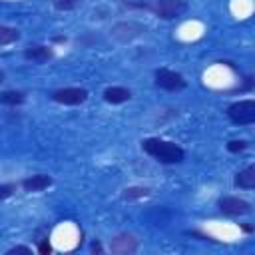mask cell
Masks as SVG:
<instances>
[{"mask_svg": "<svg viewBox=\"0 0 255 255\" xmlns=\"http://www.w3.org/2000/svg\"><path fill=\"white\" fill-rule=\"evenodd\" d=\"M141 147L147 155H151L153 159L161 161V163H179L185 157V151L167 139H159V137H147L141 141Z\"/></svg>", "mask_w": 255, "mask_h": 255, "instance_id": "cell-1", "label": "cell"}, {"mask_svg": "<svg viewBox=\"0 0 255 255\" xmlns=\"http://www.w3.org/2000/svg\"><path fill=\"white\" fill-rule=\"evenodd\" d=\"M227 116L237 126H249L255 122V102L253 100H239L227 108Z\"/></svg>", "mask_w": 255, "mask_h": 255, "instance_id": "cell-2", "label": "cell"}, {"mask_svg": "<svg viewBox=\"0 0 255 255\" xmlns=\"http://www.w3.org/2000/svg\"><path fill=\"white\" fill-rule=\"evenodd\" d=\"M149 8L157 18L173 20L187 10V2L185 0H153V4Z\"/></svg>", "mask_w": 255, "mask_h": 255, "instance_id": "cell-3", "label": "cell"}, {"mask_svg": "<svg viewBox=\"0 0 255 255\" xmlns=\"http://www.w3.org/2000/svg\"><path fill=\"white\" fill-rule=\"evenodd\" d=\"M155 86L161 88V90H167V92H179L187 84H185V80H183V76L179 72H173V70H167V68H159L155 72Z\"/></svg>", "mask_w": 255, "mask_h": 255, "instance_id": "cell-4", "label": "cell"}, {"mask_svg": "<svg viewBox=\"0 0 255 255\" xmlns=\"http://www.w3.org/2000/svg\"><path fill=\"white\" fill-rule=\"evenodd\" d=\"M52 100L64 106H80L88 100V90L84 88H60L52 94Z\"/></svg>", "mask_w": 255, "mask_h": 255, "instance_id": "cell-5", "label": "cell"}, {"mask_svg": "<svg viewBox=\"0 0 255 255\" xmlns=\"http://www.w3.org/2000/svg\"><path fill=\"white\" fill-rule=\"evenodd\" d=\"M141 32H145V28L139 22L128 20V22H118L112 28V38L118 40V42H129V40L141 36Z\"/></svg>", "mask_w": 255, "mask_h": 255, "instance_id": "cell-6", "label": "cell"}, {"mask_svg": "<svg viewBox=\"0 0 255 255\" xmlns=\"http://www.w3.org/2000/svg\"><path fill=\"white\" fill-rule=\"evenodd\" d=\"M219 209L225 215H245L251 211V203L235 195H225L219 199Z\"/></svg>", "mask_w": 255, "mask_h": 255, "instance_id": "cell-7", "label": "cell"}, {"mask_svg": "<svg viewBox=\"0 0 255 255\" xmlns=\"http://www.w3.org/2000/svg\"><path fill=\"white\" fill-rule=\"evenodd\" d=\"M110 249L112 253H118V255H128V253H133L137 249V239L129 233H120L112 239L110 243Z\"/></svg>", "mask_w": 255, "mask_h": 255, "instance_id": "cell-8", "label": "cell"}, {"mask_svg": "<svg viewBox=\"0 0 255 255\" xmlns=\"http://www.w3.org/2000/svg\"><path fill=\"white\" fill-rule=\"evenodd\" d=\"M50 185H52V177L46 175V173H36V175H30V177H26V179L22 181V187H24L26 191H30V193L42 191V189H46V187H50Z\"/></svg>", "mask_w": 255, "mask_h": 255, "instance_id": "cell-9", "label": "cell"}, {"mask_svg": "<svg viewBox=\"0 0 255 255\" xmlns=\"http://www.w3.org/2000/svg\"><path fill=\"white\" fill-rule=\"evenodd\" d=\"M52 56H54V52H52V48H48V46H32V48H26V50H24V58H26L28 62H34V64H44V62H48Z\"/></svg>", "mask_w": 255, "mask_h": 255, "instance_id": "cell-10", "label": "cell"}, {"mask_svg": "<svg viewBox=\"0 0 255 255\" xmlns=\"http://www.w3.org/2000/svg\"><path fill=\"white\" fill-rule=\"evenodd\" d=\"M131 98V92L128 90V88H124V86H112V88H106V92H104V100L108 102V104H124V102H128Z\"/></svg>", "mask_w": 255, "mask_h": 255, "instance_id": "cell-11", "label": "cell"}, {"mask_svg": "<svg viewBox=\"0 0 255 255\" xmlns=\"http://www.w3.org/2000/svg\"><path fill=\"white\" fill-rule=\"evenodd\" d=\"M235 185L241 189H253L255 187V165H247L235 175Z\"/></svg>", "mask_w": 255, "mask_h": 255, "instance_id": "cell-12", "label": "cell"}, {"mask_svg": "<svg viewBox=\"0 0 255 255\" xmlns=\"http://www.w3.org/2000/svg\"><path fill=\"white\" fill-rule=\"evenodd\" d=\"M149 195V189L147 187H141V185H131V187H126L122 197L126 201H137V199H143Z\"/></svg>", "mask_w": 255, "mask_h": 255, "instance_id": "cell-13", "label": "cell"}, {"mask_svg": "<svg viewBox=\"0 0 255 255\" xmlns=\"http://www.w3.org/2000/svg\"><path fill=\"white\" fill-rule=\"evenodd\" d=\"M24 100H26L24 92L6 90V92H2V94H0V102H2V104H6V106H20V104H24Z\"/></svg>", "mask_w": 255, "mask_h": 255, "instance_id": "cell-14", "label": "cell"}, {"mask_svg": "<svg viewBox=\"0 0 255 255\" xmlns=\"http://www.w3.org/2000/svg\"><path fill=\"white\" fill-rule=\"evenodd\" d=\"M20 38V32L10 26H0V46H8Z\"/></svg>", "mask_w": 255, "mask_h": 255, "instance_id": "cell-15", "label": "cell"}, {"mask_svg": "<svg viewBox=\"0 0 255 255\" xmlns=\"http://www.w3.org/2000/svg\"><path fill=\"white\" fill-rule=\"evenodd\" d=\"M80 2L82 0H56L54 6H56V10H74Z\"/></svg>", "mask_w": 255, "mask_h": 255, "instance_id": "cell-16", "label": "cell"}, {"mask_svg": "<svg viewBox=\"0 0 255 255\" xmlns=\"http://www.w3.org/2000/svg\"><path fill=\"white\" fill-rule=\"evenodd\" d=\"M227 149H229L231 153H239V151L247 149V141H243V139H231V141L227 143Z\"/></svg>", "mask_w": 255, "mask_h": 255, "instance_id": "cell-17", "label": "cell"}, {"mask_svg": "<svg viewBox=\"0 0 255 255\" xmlns=\"http://www.w3.org/2000/svg\"><path fill=\"white\" fill-rule=\"evenodd\" d=\"M14 191H16V185H14V183H2V185H0V201L8 199Z\"/></svg>", "mask_w": 255, "mask_h": 255, "instance_id": "cell-18", "label": "cell"}, {"mask_svg": "<svg viewBox=\"0 0 255 255\" xmlns=\"http://www.w3.org/2000/svg\"><path fill=\"white\" fill-rule=\"evenodd\" d=\"M6 253H8V255H14V253H26V255H30V253H32V249H30V247H26V245H16V247L8 249Z\"/></svg>", "mask_w": 255, "mask_h": 255, "instance_id": "cell-19", "label": "cell"}, {"mask_svg": "<svg viewBox=\"0 0 255 255\" xmlns=\"http://www.w3.org/2000/svg\"><path fill=\"white\" fill-rule=\"evenodd\" d=\"M38 251H40L42 255H48V253L52 251V245H50V241H48V239H44V241L40 243V247H38Z\"/></svg>", "mask_w": 255, "mask_h": 255, "instance_id": "cell-20", "label": "cell"}, {"mask_svg": "<svg viewBox=\"0 0 255 255\" xmlns=\"http://www.w3.org/2000/svg\"><path fill=\"white\" fill-rule=\"evenodd\" d=\"M92 253H102V245L96 241V243H92Z\"/></svg>", "mask_w": 255, "mask_h": 255, "instance_id": "cell-21", "label": "cell"}, {"mask_svg": "<svg viewBox=\"0 0 255 255\" xmlns=\"http://www.w3.org/2000/svg\"><path fill=\"white\" fill-rule=\"evenodd\" d=\"M4 78H6V76H4V72H2V70H0V84H2V82H4Z\"/></svg>", "mask_w": 255, "mask_h": 255, "instance_id": "cell-22", "label": "cell"}]
</instances>
